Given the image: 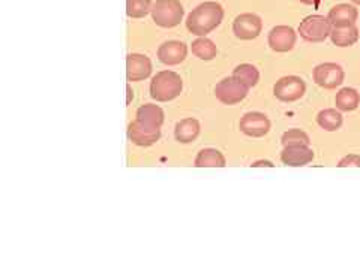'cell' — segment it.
Segmentation results:
<instances>
[{
	"label": "cell",
	"mask_w": 360,
	"mask_h": 269,
	"mask_svg": "<svg viewBox=\"0 0 360 269\" xmlns=\"http://www.w3.org/2000/svg\"><path fill=\"white\" fill-rule=\"evenodd\" d=\"M183 81L179 73L171 71L158 72L150 83V96L158 102H170L180 96Z\"/></svg>",
	"instance_id": "obj_2"
},
{
	"label": "cell",
	"mask_w": 360,
	"mask_h": 269,
	"mask_svg": "<svg viewBox=\"0 0 360 269\" xmlns=\"http://www.w3.org/2000/svg\"><path fill=\"white\" fill-rule=\"evenodd\" d=\"M152 12V0H126V14L131 18H143Z\"/></svg>",
	"instance_id": "obj_24"
},
{
	"label": "cell",
	"mask_w": 360,
	"mask_h": 269,
	"mask_svg": "<svg viewBox=\"0 0 360 269\" xmlns=\"http://www.w3.org/2000/svg\"><path fill=\"white\" fill-rule=\"evenodd\" d=\"M281 160L287 166H305L314 160V151L308 145H287L281 153Z\"/></svg>",
	"instance_id": "obj_14"
},
{
	"label": "cell",
	"mask_w": 360,
	"mask_h": 269,
	"mask_svg": "<svg viewBox=\"0 0 360 269\" xmlns=\"http://www.w3.org/2000/svg\"><path fill=\"white\" fill-rule=\"evenodd\" d=\"M188 47L180 42V40H168L164 42L158 50V59L161 63L168 64V66H174V64H180L187 59Z\"/></svg>",
	"instance_id": "obj_12"
},
{
	"label": "cell",
	"mask_w": 360,
	"mask_h": 269,
	"mask_svg": "<svg viewBox=\"0 0 360 269\" xmlns=\"http://www.w3.org/2000/svg\"><path fill=\"white\" fill-rule=\"evenodd\" d=\"M302 3H307V5H312V3H315L317 5V0H300Z\"/></svg>",
	"instance_id": "obj_28"
},
{
	"label": "cell",
	"mask_w": 360,
	"mask_h": 269,
	"mask_svg": "<svg viewBox=\"0 0 360 269\" xmlns=\"http://www.w3.org/2000/svg\"><path fill=\"white\" fill-rule=\"evenodd\" d=\"M137 120L161 127L164 123V111L156 105H143L137 110Z\"/></svg>",
	"instance_id": "obj_21"
},
{
	"label": "cell",
	"mask_w": 360,
	"mask_h": 269,
	"mask_svg": "<svg viewBox=\"0 0 360 269\" xmlns=\"http://www.w3.org/2000/svg\"><path fill=\"white\" fill-rule=\"evenodd\" d=\"M185 10L179 0H156L152 6V18L159 27L171 29L179 26Z\"/></svg>",
	"instance_id": "obj_3"
},
{
	"label": "cell",
	"mask_w": 360,
	"mask_h": 269,
	"mask_svg": "<svg viewBox=\"0 0 360 269\" xmlns=\"http://www.w3.org/2000/svg\"><path fill=\"white\" fill-rule=\"evenodd\" d=\"M359 17V11L353 5L341 3L333 6L327 18L332 23V26H347V24H356Z\"/></svg>",
	"instance_id": "obj_15"
},
{
	"label": "cell",
	"mask_w": 360,
	"mask_h": 269,
	"mask_svg": "<svg viewBox=\"0 0 360 269\" xmlns=\"http://www.w3.org/2000/svg\"><path fill=\"white\" fill-rule=\"evenodd\" d=\"M331 39H332V44L336 47H341V48L351 47L357 42L359 29L356 27V24H347V26H332Z\"/></svg>",
	"instance_id": "obj_16"
},
{
	"label": "cell",
	"mask_w": 360,
	"mask_h": 269,
	"mask_svg": "<svg viewBox=\"0 0 360 269\" xmlns=\"http://www.w3.org/2000/svg\"><path fill=\"white\" fill-rule=\"evenodd\" d=\"M314 81L323 88H336L344 83V71L336 63H322L314 69Z\"/></svg>",
	"instance_id": "obj_9"
},
{
	"label": "cell",
	"mask_w": 360,
	"mask_h": 269,
	"mask_svg": "<svg viewBox=\"0 0 360 269\" xmlns=\"http://www.w3.org/2000/svg\"><path fill=\"white\" fill-rule=\"evenodd\" d=\"M338 168H360V156L357 154H348L339 160Z\"/></svg>",
	"instance_id": "obj_26"
},
{
	"label": "cell",
	"mask_w": 360,
	"mask_h": 269,
	"mask_svg": "<svg viewBox=\"0 0 360 269\" xmlns=\"http://www.w3.org/2000/svg\"><path fill=\"white\" fill-rule=\"evenodd\" d=\"M224 18V10L218 2H204L188 15L187 27L192 35L206 36L219 26Z\"/></svg>",
	"instance_id": "obj_1"
},
{
	"label": "cell",
	"mask_w": 360,
	"mask_h": 269,
	"mask_svg": "<svg viewBox=\"0 0 360 269\" xmlns=\"http://www.w3.org/2000/svg\"><path fill=\"white\" fill-rule=\"evenodd\" d=\"M317 123L320 127L327 130V132H335V130H338L342 126V116L339 111L332 108L323 110L318 114Z\"/></svg>",
	"instance_id": "obj_22"
},
{
	"label": "cell",
	"mask_w": 360,
	"mask_h": 269,
	"mask_svg": "<svg viewBox=\"0 0 360 269\" xmlns=\"http://www.w3.org/2000/svg\"><path fill=\"white\" fill-rule=\"evenodd\" d=\"M332 23L324 15H309L300 23L299 34L307 42L318 44L324 42L327 36H331Z\"/></svg>",
	"instance_id": "obj_4"
},
{
	"label": "cell",
	"mask_w": 360,
	"mask_h": 269,
	"mask_svg": "<svg viewBox=\"0 0 360 269\" xmlns=\"http://www.w3.org/2000/svg\"><path fill=\"white\" fill-rule=\"evenodd\" d=\"M233 77L236 79H239L240 83H243L248 87H254L257 86L259 79H260V72L257 71V68L252 66V64H239V66L233 71Z\"/></svg>",
	"instance_id": "obj_23"
},
{
	"label": "cell",
	"mask_w": 360,
	"mask_h": 269,
	"mask_svg": "<svg viewBox=\"0 0 360 269\" xmlns=\"http://www.w3.org/2000/svg\"><path fill=\"white\" fill-rule=\"evenodd\" d=\"M128 138L130 141L139 146H150L156 144L161 138V129L154 125L144 123V121L135 120L128 126Z\"/></svg>",
	"instance_id": "obj_7"
},
{
	"label": "cell",
	"mask_w": 360,
	"mask_h": 269,
	"mask_svg": "<svg viewBox=\"0 0 360 269\" xmlns=\"http://www.w3.org/2000/svg\"><path fill=\"white\" fill-rule=\"evenodd\" d=\"M351 2H353L355 5H360V0H351Z\"/></svg>",
	"instance_id": "obj_29"
},
{
	"label": "cell",
	"mask_w": 360,
	"mask_h": 269,
	"mask_svg": "<svg viewBox=\"0 0 360 269\" xmlns=\"http://www.w3.org/2000/svg\"><path fill=\"white\" fill-rule=\"evenodd\" d=\"M307 92V84L300 77H284L274 87V94L281 102H296Z\"/></svg>",
	"instance_id": "obj_6"
},
{
	"label": "cell",
	"mask_w": 360,
	"mask_h": 269,
	"mask_svg": "<svg viewBox=\"0 0 360 269\" xmlns=\"http://www.w3.org/2000/svg\"><path fill=\"white\" fill-rule=\"evenodd\" d=\"M252 168H259V166H267V168H274V163L269 162V160H259L255 162L254 165H251Z\"/></svg>",
	"instance_id": "obj_27"
},
{
	"label": "cell",
	"mask_w": 360,
	"mask_h": 269,
	"mask_svg": "<svg viewBox=\"0 0 360 269\" xmlns=\"http://www.w3.org/2000/svg\"><path fill=\"white\" fill-rule=\"evenodd\" d=\"M359 103H360V96L357 93V90L355 88L346 87V88L339 90V93H336L335 105H336V108L342 112H350V111L357 110Z\"/></svg>",
	"instance_id": "obj_18"
},
{
	"label": "cell",
	"mask_w": 360,
	"mask_h": 269,
	"mask_svg": "<svg viewBox=\"0 0 360 269\" xmlns=\"http://www.w3.org/2000/svg\"><path fill=\"white\" fill-rule=\"evenodd\" d=\"M192 54L198 57L200 60H213L216 54H218V50H216V45L211 39L200 36L192 42Z\"/></svg>",
	"instance_id": "obj_20"
},
{
	"label": "cell",
	"mask_w": 360,
	"mask_h": 269,
	"mask_svg": "<svg viewBox=\"0 0 360 269\" xmlns=\"http://www.w3.org/2000/svg\"><path fill=\"white\" fill-rule=\"evenodd\" d=\"M176 140L182 144H189L195 141L200 135V123L195 118H185L176 125L174 130Z\"/></svg>",
	"instance_id": "obj_17"
},
{
	"label": "cell",
	"mask_w": 360,
	"mask_h": 269,
	"mask_svg": "<svg viewBox=\"0 0 360 269\" xmlns=\"http://www.w3.org/2000/svg\"><path fill=\"white\" fill-rule=\"evenodd\" d=\"M152 73V63L149 57L141 54H130L126 57V75L128 81L147 79Z\"/></svg>",
	"instance_id": "obj_13"
},
{
	"label": "cell",
	"mask_w": 360,
	"mask_h": 269,
	"mask_svg": "<svg viewBox=\"0 0 360 269\" xmlns=\"http://www.w3.org/2000/svg\"><path fill=\"white\" fill-rule=\"evenodd\" d=\"M263 29V23L259 15L255 14H240L233 23L235 35L242 40H251L259 38Z\"/></svg>",
	"instance_id": "obj_8"
},
{
	"label": "cell",
	"mask_w": 360,
	"mask_h": 269,
	"mask_svg": "<svg viewBox=\"0 0 360 269\" xmlns=\"http://www.w3.org/2000/svg\"><path fill=\"white\" fill-rule=\"evenodd\" d=\"M239 129L246 136L251 138H263L269 133L270 121L263 112H248L240 118Z\"/></svg>",
	"instance_id": "obj_10"
},
{
	"label": "cell",
	"mask_w": 360,
	"mask_h": 269,
	"mask_svg": "<svg viewBox=\"0 0 360 269\" xmlns=\"http://www.w3.org/2000/svg\"><path fill=\"white\" fill-rule=\"evenodd\" d=\"M296 31L290 26H276L270 30L267 42L272 50L276 53H288L296 44Z\"/></svg>",
	"instance_id": "obj_11"
},
{
	"label": "cell",
	"mask_w": 360,
	"mask_h": 269,
	"mask_svg": "<svg viewBox=\"0 0 360 269\" xmlns=\"http://www.w3.org/2000/svg\"><path fill=\"white\" fill-rule=\"evenodd\" d=\"M248 90H250V87L245 86L243 83H240V81L236 79L235 77H231L222 79L216 84L215 96L216 99L222 102L224 105H236L239 102H242L248 96Z\"/></svg>",
	"instance_id": "obj_5"
},
{
	"label": "cell",
	"mask_w": 360,
	"mask_h": 269,
	"mask_svg": "<svg viewBox=\"0 0 360 269\" xmlns=\"http://www.w3.org/2000/svg\"><path fill=\"white\" fill-rule=\"evenodd\" d=\"M197 168H224L226 166V157L216 149H204L197 154L195 157Z\"/></svg>",
	"instance_id": "obj_19"
},
{
	"label": "cell",
	"mask_w": 360,
	"mask_h": 269,
	"mask_svg": "<svg viewBox=\"0 0 360 269\" xmlns=\"http://www.w3.org/2000/svg\"><path fill=\"white\" fill-rule=\"evenodd\" d=\"M283 145H309V136L300 129H291L283 135Z\"/></svg>",
	"instance_id": "obj_25"
}]
</instances>
